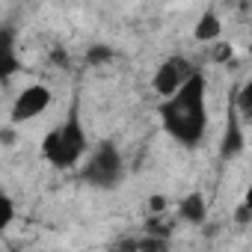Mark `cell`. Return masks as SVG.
<instances>
[{
	"label": "cell",
	"instance_id": "cell-9",
	"mask_svg": "<svg viewBox=\"0 0 252 252\" xmlns=\"http://www.w3.org/2000/svg\"><path fill=\"white\" fill-rule=\"evenodd\" d=\"M234 110H240V116H246L252 122V80L237 92V101H234Z\"/></svg>",
	"mask_w": 252,
	"mask_h": 252
},
{
	"label": "cell",
	"instance_id": "cell-6",
	"mask_svg": "<svg viewBox=\"0 0 252 252\" xmlns=\"http://www.w3.org/2000/svg\"><path fill=\"white\" fill-rule=\"evenodd\" d=\"M240 146H243V134H240V125H237V110L228 116V131H225V137H222V155L228 158V155H234V152H240Z\"/></svg>",
	"mask_w": 252,
	"mask_h": 252
},
{
	"label": "cell",
	"instance_id": "cell-11",
	"mask_svg": "<svg viewBox=\"0 0 252 252\" xmlns=\"http://www.w3.org/2000/svg\"><path fill=\"white\" fill-rule=\"evenodd\" d=\"M249 48H252V42H249Z\"/></svg>",
	"mask_w": 252,
	"mask_h": 252
},
{
	"label": "cell",
	"instance_id": "cell-3",
	"mask_svg": "<svg viewBox=\"0 0 252 252\" xmlns=\"http://www.w3.org/2000/svg\"><path fill=\"white\" fill-rule=\"evenodd\" d=\"M83 175H86L89 184H98V187H110V184H116L119 175H122V155H119L113 146H101V149L89 158Z\"/></svg>",
	"mask_w": 252,
	"mask_h": 252
},
{
	"label": "cell",
	"instance_id": "cell-10",
	"mask_svg": "<svg viewBox=\"0 0 252 252\" xmlns=\"http://www.w3.org/2000/svg\"><path fill=\"white\" fill-rule=\"evenodd\" d=\"M243 211H246V214H252V187L246 190V199H243Z\"/></svg>",
	"mask_w": 252,
	"mask_h": 252
},
{
	"label": "cell",
	"instance_id": "cell-7",
	"mask_svg": "<svg viewBox=\"0 0 252 252\" xmlns=\"http://www.w3.org/2000/svg\"><path fill=\"white\" fill-rule=\"evenodd\" d=\"M220 30H222V24H220V18L214 15V12H208V15H202V21L196 24V39L199 42H214L217 36H220Z\"/></svg>",
	"mask_w": 252,
	"mask_h": 252
},
{
	"label": "cell",
	"instance_id": "cell-8",
	"mask_svg": "<svg viewBox=\"0 0 252 252\" xmlns=\"http://www.w3.org/2000/svg\"><path fill=\"white\" fill-rule=\"evenodd\" d=\"M181 214H184L187 220H193V222H202V220H205V214H208V208H205V199H202L199 193L187 196V199H184V205H181Z\"/></svg>",
	"mask_w": 252,
	"mask_h": 252
},
{
	"label": "cell",
	"instance_id": "cell-1",
	"mask_svg": "<svg viewBox=\"0 0 252 252\" xmlns=\"http://www.w3.org/2000/svg\"><path fill=\"white\" fill-rule=\"evenodd\" d=\"M160 122L184 146H196L205 137L208 128V95H205V77L196 71L172 98L163 101L160 107Z\"/></svg>",
	"mask_w": 252,
	"mask_h": 252
},
{
	"label": "cell",
	"instance_id": "cell-5",
	"mask_svg": "<svg viewBox=\"0 0 252 252\" xmlns=\"http://www.w3.org/2000/svg\"><path fill=\"white\" fill-rule=\"evenodd\" d=\"M51 104V89L42 86V83H33L27 89H21L15 95V104H12V122H27V119H36L48 110Z\"/></svg>",
	"mask_w": 252,
	"mask_h": 252
},
{
	"label": "cell",
	"instance_id": "cell-2",
	"mask_svg": "<svg viewBox=\"0 0 252 252\" xmlns=\"http://www.w3.org/2000/svg\"><path fill=\"white\" fill-rule=\"evenodd\" d=\"M42 152H45V158L54 166H74L83 158V152H86V134H83V125L77 119V110H71L60 128H54L45 137Z\"/></svg>",
	"mask_w": 252,
	"mask_h": 252
},
{
	"label": "cell",
	"instance_id": "cell-4",
	"mask_svg": "<svg viewBox=\"0 0 252 252\" xmlns=\"http://www.w3.org/2000/svg\"><path fill=\"white\" fill-rule=\"evenodd\" d=\"M196 71L184 63V60H178V57H172V60H166L158 71H155V80H152V86H155V92L166 101V98H172L190 77H193Z\"/></svg>",
	"mask_w": 252,
	"mask_h": 252
}]
</instances>
